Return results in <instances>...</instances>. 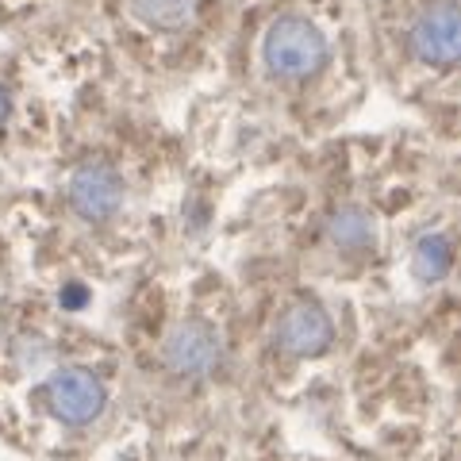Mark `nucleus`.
<instances>
[{
    "label": "nucleus",
    "instance_id": "nucleus-8",
    "mask_svg": "<svg viewBox=\"0 0 461 461\" xmlns=\"http://www.w3.org/2000/svg\"><path fill=\"white\" fill-rule=\"evenodd\" d=\"M450 262H454V247L446 235H427L415 242V250H411V269L423 285L442 281L446 273H450Z\"/></svg>",
    "mask_w": 461,
    "mask_h": 461
},
{
    "label": "nucleus",
    "instance_id": "nucleus-10",
    "mask_svg": "<svg viewBox=\"0 0 461 461\" xmlns=\"http://www.w3.org/2000/svg\"><path fill=\"white\" fill-rule=\"evenodd\" d=\"M8 104H12V100H8V93H5V85H0V120L8 115Z\"/></svg>",
    "mask_w": 461,
    "mask_h": 461
},
{
    "label": "nucleus",
    "instance_id": "nucleus-6",
    "mask_svg": "<svg viewBox=\"0 0 461 461\" xmlns=\"http://www.w3.org/2000/svg\"><path fill=\"white\" fill-rule=\"evenodd\" d=\"M457 8L435 5L427 8L411 27V50L427 66H450L457 58Z\"/></svg>",
    "mask_w": 461,
    "mask_h": 461
},
{
    "label": "nucleus",
    "instance_id": "nucleus-4",
    "mask_svg": "<svg viewBox=\"0 0 461 461\" xmlns=\"http://www.w3.org/2000/svg\"><path fill=\"white\" fill-rule=\"evenodd\" d=\"M273 339L285 354L293 357H315L323 354L330 339H335V327H330V315L323 304H315V300H300V304L285 308L277 327H273Z\"/></svg>",
    "mask_w": 461,
    "mask_h": 461
},
{
    "label": "nucleus",
    "instance_id": "nucleus-7",
    "mask_svg": "<svg viewBox=\"0 0 461 461\" xmlns=\"http://www.w3.org/2000/svg\"><path fill=\"white\" fill-rule=\"evenodd\" d=\"M327 239L335 242L339 250L362 254V250H373V242H377V223H373V215L362 208H342L330 215Z\"/></svg>",
    "mask_w": 461,
    "mask_h": 461
},
{
    "label": "nucleus",
    "instance_id": "nucleus-1",
    "mask_svg": "<svg viewBox=\"0 0 461 461\" xmlns=\"http://www.w3.org/2000/svg\"><path fill=\"white\" fill-rule=\"evenodd\" d=\"M266 54V69L273 77L285 81H304L312 74H320L327 62V39L315 23L300 20V16H281L277 23L266 32L262 42Z\"/></svg>",
    "mask_w": 461,
    "mask_h": 461
},
{
    "label": "nucleus",
    "instance_id": "nucleus-5",
    "mask_svg": "<svg viewBox=\"0 0 461 461\" xmlns=\"http://www.w3.org/2000/svg\"><path fill=\"white\" fill-rule=\"evenodd\" d=\"M123 200V185H120V173H115L112 166L104 162H85L74 181H69V204L77 208V215H85V220H108V215L120 208Z\"/></svg>",
    "mask_w": 461,
    "mask_h": 461
},
{
    "label": "nucleus",
    "instance_id": "nucleus-2",
    "mask_svg": "<svg viewBox=\"0 0 461 461\" xmlns=\"http://www.w3.org/2000/svg\"><path fill=\"white\" fill-rule=\"evenodd\" d=\"M223 357V339L220 330L204 320H185L169 330L162 346V362L177 377H208Z\"/></svg>",
    "mask_w": 461,
    "mask_h": 461
},
{
    "label": "nucleus",
    "instance_id": "nucleus-9",
    "mask_svg": "<svg viewBox=\"0 0 461 461\" xmlns=\"http://www.w3.org/2000/svg\"><path fill=\"white\" fill-rule=\"evenodd\" d=\"M200 0H135V16L162 32H177V27L193 23Z\"/></svg>",
    "mask_w": 461,
    "mask_h": 461
},
{
    "label": "nucleus",
    "instance_id": "nucleus-3",
    "mask_svg": "<svg viewBox=\"0 0 461 461\" xmlns=\"http://www.w3.org/2000/svg\"><path fill=\"white\" fill-rule=\"evenodd\" d=\"M47 403L50 411L58 415L62 423H93L100 411H104L108 403V393L104 384H100V377H93L89 369H58L50 384H47Z\"/></svg>",
    "mask_w": 461,
    "mask_h": 461
}]
</instances>
